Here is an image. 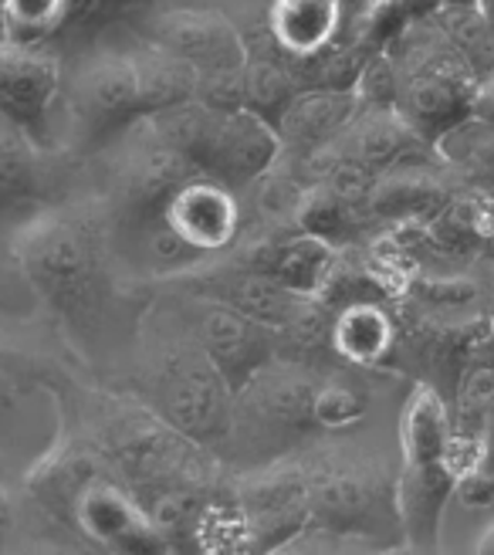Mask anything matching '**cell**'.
Returning <instances> with one entry per match:
<instances>
[{
    "instance_id": "6",
    "label": "cell",
    "mask_w": 494,
    "mask_h": 555,
    "mask_svg": "<svg viewBox=\"0 0 494 555\" xmlns=\"http://www.w3.org/2000/svg\"><path fill=\"white\" fill-rule=\"evenodd\" d=\"M491 332H494V319H491Z\"/></svg>"
},
{
    "instance_id": "1",
    "label": "cell",
    "mask_w": 494,
    "mask_h": 555,
    "mask_svg": "<svg viewBox=\"0 0 494 555\" xmlns=\"http://www.w3.org/2000/svg\"><path fill=\"white\" fill-rule=\"evenodd\" d=\"M234 220H237V210L231 197L217 186L183 190L170 210L173 231L197 247H221L234 234Z\"/></svg>"
},
{
    "instance_id": "2",
    "label": "cell",
    "mask_w": 494,
    "mask_h": 555,
    "mask_svg": "<svg viewBox=\"0 0 494 555\" xmlns=\"http://www.w3.org/2000/svg\"><path fill=\"white\" fill-rule=\"evenodd\" d=\"M339 27V0H274L271 31L288 51H318Z\"/></svg>"
},
{
    "instance_id": "5",
    "label": "cell",
    "mask_w": 494,
    "mask_h": 555,
    "mask_svg": "<svg viewBox=\"0 0 494 555\" xmlns=\"http://www.w3.org/2000/svg\"><path fill=\"white\" fill-rule=\"evenodd\" d=\"M8 4H11V0H0V14H4V11H8Z\"/></svg>"
},
{
    "instance_id": "4",
    "label": "cell",
    "mask_w": 494,
    "mask_h": 555,
    "mask_svg": "<svg viewBox=\"0 0 494 555\" xmlns=\"http://www.w3.org/2000/svg\"><path fill=\"white\" fill-rule=\"evenodd\" d=\"M65 0H11L4 21L8 31L17 41H35L38 35H44L48 27L58 21Z\"/></svg>"
},
{
    "instance_id": "3",
    "label": "cell",
    "mask_w": 494,
    "mask_h": 555,
    "mask_svg": "<svg viewBox=\"0 0 494 555\" xmlns=\"http://www.w3.org/2000/svg\"><path fill=\"white\" fill-rule=\"evenodd\" d=\"M390 319L373 305H355L336 322V349L352 363H376L390 349Z\"/></svg>"
}]
</instances>
